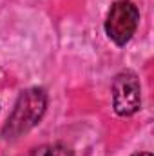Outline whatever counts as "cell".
<instances>
[{"label":"cell","instance_id":"cell-1","mask_svg":"<svg viewBox=\"0 0 154 156\" xmlns=\"http://www.w3.org/2000/svg\"><path fill=\"white\" fill-rule=\"evenodd\" d=\"M45 107H47V94L44 89L33 87V89L24 91L18 96L11 115L2 129L4 138L15 140L22 134H26L27 131H31L42 120Z\"/></svg>","mask_w":154,"mask_h":156},{"label":"cell","instance_id":"cell-2","mask_svg":"<svg viewBox=\"0 0 154 156\" xmlns=\"http://www.w3.org/2000/svg\"><path fill=\"white\" fill-rule=\"evenodd\" d=\"M140 11L131 0H118L111 5L107 20H105V33L116 45H125L138 29Z\"/></svg>","mask_w":154,"mask_h":156},{"label":"cell","instance_id":"cell-3","mask_svg":"<svg viewBox=\"0 0 154 156\" xmlns=\"http://www.w3.org/2000/svg\"><path fill=\"white\" fill-rule=\"evenodd\" d=\"M113 104L120 116L134 115L142 105L140 80L132 71H123L113 82Z\"/></svg>","mask_w":154,"mask_h":156},{"label":"cell","instance_id":"cell-4","mask_svg":"<svg viewBox=\"0 0 154 156\" xmlns=\"http://www.w3.org/2000/svg\"><path fill=\"white\" fill-rule=\"evenodd\" d=\"M29 156H73V149L64 144H49L35 149Z\"/></svg>","mask_w":154,"mask_h":156},{"label":"cell","instance_id":"cell-5","mask_svg":"<svg viewBox=\"0 0 154 156\" xmlns=\"http://www.w3.org/2000/svg\"><path fill=\"white\" fill-rule=\"evenodd\" d=\"M132 156H152L151 153H136V154H132Z\"/></svg>","mask_w":154,"mask_h":156}]
</instances>
